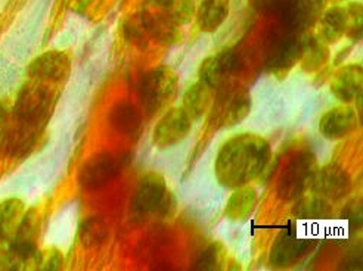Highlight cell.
<instances>
[{
    "label": "cell",
    "instance_id": "cell-1",
    "mask_svg": "<svg viewBox=\"0 0 363 271\" xmlns=\"http://www.w3.org/2000/svg\"><path fill=\"white\" fill-rule=\"evenodd\" d=\"M272 156L270 143L254 133H240L226 140L214 162V174L220 186L237 189L256 180Z\"/></svg>",
    "mask_w": 363,
    "mask_h": 271
},
{
    "label": "cell",
    "instance_id": "cell-2",
    "mask_svg": "<svg viewBox=\"0 0 363 271\" xmlns=\"http://www.w3.org/2000/svg\"><path fill=\"white\" fill-rule=\"evenodd\" d=\"M179 88L177 72L170 67H158L145 74L139 87V96L145 113L150 117L164 111L176 99Z\"/></svg>",
    "mask_w": 363,
    "mask_h": 271
},
{
    "label": "cell",
    "instance_id": "cell-3",
    "mask_svg": "<svg viewBox=\"0 0 363 271\" xmlns=\"http://www.w3.org/2000/svg\"><path fill=\"white\" fill-rule=\"evenodd\" d=\"M318 158L312 151H301L289 159L277 183V195L285 202L297 201L312 186Z\"/></svg>",
    "mask_w": 363,
    "mask_h": 271
},
{
    "label": "cell",
    "instance_id": "cell-4",
    "mask_svg": "<svg viewBox=\"0 0 363 271\" xmlns=\"http://www.w3.org/2000/svg\"><path fill=\"white\" fill-rule=\"evenodd\" d=\"M52 103L53 93L49 86L43 83H28L18 93L13 115L16 120L43 127L50 114Z\"/></svg>",
    "mask_w": 363,
    "mask_h": 271
},
{
    "label": "cell",
    "instance_id": "cell-5",
    "mask_svg": "<svg viewBox=\"0 0 363 271\" xmlns=\"http://www.w3.org/2000/svg\"><path fill=\"white\" fill-rule=\"evenodd\" d=\"M304 39L306 33H293L285 30L282 34H279L272 43L267 53V71L275 74L278 79H284L300 62Z\"/></svg>",
    "mask_w": 363,
    "mask_h": 271
},
{
    "label": "cell",
    "instance_id": "cell-6",
    "mask_svg": "<svg viewBox=\"0 0 363 271\" xmlns=\"http://www.w3.org/2000/svg\"><path fill=\"white\" fill-rule=\"evenodd\" d=\"M124 158L113 152H99L90 156L79 173V183L84 190L95 192L110 185L121 173Z\"/></svg>",
    "mask_w": 363,
    "mask_h": 271
},
{
    "label": "cell",
    "instance_id": "cell-7",
    "mask_svg": "<svg viewBox=\"0 0 363 271\" xmlns=\"http://www.w3.org/2000/svg\"><path fill=\"white\" fill-rule=\"evenodd\" d=\"M42 220L38 209L31 208L23 217V220L18 226L13 238L9 242V250L21 263L23 270L28 265L35 268V257H38V241L40 236Z\"/></svg>",
    "mask_w": 363,
    "mask_h": 271
},
{
    "label": "cell",
    "instance_id": "cell-8",
    "mask_svg": "<svg viewBox=\"0 0 363 271\" xmlns=\"http://www.w3.org/2000/svg\"><path fill=\"white\" fill-rule=\"evenodd\" d=\"M166 178L160 173L151 171L145 174L136 185L132 196L130 209L136 215H147L154 211H161L167 200Z\"/></svg>",
    "mask_w": 363,
    "mask_h": 271
},
{
    "label": "cell",
    "instance_id": "cell-9",
    "mask_svg": "<svg viewBox=\"0 0 363 271\" xmlns=\"http://www.w3.org/2000/svg\"><path fill=\"white\" fill-rule=\"evenodd\" d=\"M192 130V120L184 108H169L157 121L152 142L158 149H169L185 140Z\"/></svg>",
    "mask_w": 363,
    "mask_h": 271
},
{
    "label": "cell",
    "instance_id": "cell-10",
    "mask_svg": "<svg viewBox=\"0 0 363 271\" xmlns=\"http://www.w3.org/2000/svg\"><path fill=\"white\" fill-rule=\"evenodd\" d=\"M325 0H284L277 15H279L285 30L307 33L322 13Z\"/></svg>",
    "mask_w": 363,
    "mask_h": 271
},
{
    "label": "cell",
    "instance_id": "cell-11",
    "mask_svg": "<svg viewBox=\"0 0 363 271\" xmlns=\"http://www.w3.org/2000/svg\"><path fill=\"white\" fill-rule=\"evenodd\" d=\"M241 69L240 55L232 49H225L208 57L199 67V80L210 88H219Z\"/></svg>",
    "mask_w": 363,
    "mask_h": 271
},
{
    "label": "cell",
    "instance_id": "cell-12",
    "mask_svg": "<svg viewBox=\"0 0 363 271\" xmlns=\"http://www.w3.org/2000/svg\"><path fill=\"white\" fill-rule=\"evenodd\" d=\"M311 189L313 193L325 197L330 202L340 201L350 193L352 178L340 164L331 162V164H326L320 168L318 167Z\"/></svg>",
    "mask_w": 363,
    "mask_h": 271
},
{
    "label": "cell",
    "instance_id": "cell-13",
    "mask_svg": "<svg viewBox=\"0 0 363 271\" xmlns=\"http://www.w3.org/2000/svg\"><path fill=\"white\" fill-rule=\"evenodd\" d=\"M71 72V58L61 50H48L34 58L27 74L38 81H64Z\"/></svg>",
    "mask_w": 363,
    "mask_h": 271
},
{
    "label": "cell",
    "instance_id": "cell-14",
    "mask_svg": "<svg viewBox=\"0 0 363 271\" xmlns=\"http://www.w3.org/2000/svg\"><path fill=\"white\" fill-rule=\"evenodd\" d=\"M359 127V118L354 108L340 105L326 111L319 120V133L326 140H341L353 134Z\"/></svg>",
    "mask_w": 363,
    "mask_h": 271
},
{
    "label": "cell",
    "instance_id": "cell-15",
    "mask_svg": "<svg viewBox=\"0 0 363 271\" xmlns=\"http://www.w3.org/2000/svg\"><path fill=\"white\" fill-rule=\"evenodd\" d=\"M311 241L300 238L291 229L282 230L270 249V264L277 268H284L297 263L311 248Z\"/></svg>",
    "mask_w": 363,
    "mask_h": 271
},
{
    "label": "cell",
    "instance_id": "cell-16",
    "mask_svg": "<svg viewBox=\"0 0 363 271\" xmlns=\"http://www.w3.org/2000/svg\"><path fill=\"white\" fill-rule=\"evenodd\" d=\"M363 69L359 64H347L341 67L333 76L330 88L337 100L344 105L353 103L362 96Z\"/></svg>",
    "mask_w": 363,
    "mask_h": 271
},
{
    "label": "cell",
    "instance_id": "cell-17",
    "mask_svg": "<svg viewBox=\"0 0 363 271\" xmlns=\"http://www.w3.org/2000/svg\"><path fill=\"white\" fill-rule=\"evenodd\" d=\"M259 204L257 190L245 185L233 189V193L226 202L225 217L230 221H245L256 211Z\"/></svg>",
    "mask_w": 363,
    "mask_h": 271
},
{
    "label": "cell",
    "instance_id": "cell-18",
    "mask_svg": "<svg viewBox=\"0 0 363 271\" xmlns=\"http://www.w3.org/2000/svg\"><path fill=\"white\" fill-rule=\"evenodd\" d=\"M229 0H201L195 11V20L199 30L216 33L228 20Z\"/></svg>",
    "mask_w": 363,
    "mask_h": 271
},
{
    "label": "cell",
    "instance_id": "cell-19",
    "mask_svg": "<svg viewBox=\"0 0 363 271\" xmlns=\"http://www.w3.org/2000/svg\"><path fill=\"white\" fill-rule=\"evenodd\" d=\"M40 125L16 120V122L12 127H9L8 134L5 136L6 149L12 156L26 155L34 146L35 140H38L40 134Z\"/></svg>",
    "mask_w": 363,
    "mask_h": 271
},
{
    "label": "cell",
    "instance_id": "cell-20",
    "mask_svg": "<svg viewBox=\"0 0 363 271\" xmlns=\"http://www.w3.org/2000/svg\"><path fill=\"white\" fill-rule=\"evenodd\" d=\"M319 33L320 39L326 45L338 43L347 30V15L344 6H331L322 11L319 16Z\"/></svg>",
    "mask_w": 363,
    "mask_h": 271
},
{
    "label": "cell",
    "instance_id": "cell-21",
    "mask_svg": "<svg viewBox=\"0 0 363 271\" xmlns=\"http://www.w3.org/2000/svg\"><path fill=\"white\" fill-rule=\"evenodd\" d=\"M110 125L116 132L127 137H133L140 133L142 115L133 103L121 100L113 106L110 113Z\"/></svg>",
    "mask_w": 363,
    "mask_h": 271
},
{
    "label": "cell",
    "instance_id": "cell-22",
    "mask_svg": "<svg viewBox=\"0 0 363 271\" xmlns=\"http://www.w3.org/2000/svg\"><path fill=\"white\" fill-rule=\"evenodd\" d=\"M26 214V205L20 197H8L0 202V245L9 243Z\"/></svg>",
    "mask_w": 363,
    "mask_h": 271
},
{
    "label": "cell",
    "instance_id": "cell-23",
    "mask_svg": "<svg viewBox=\"0 0 363 271\" xmlns=\"http://www.w3.org/2000/svg\"><path fill=\"white\" fill-rule=\"evenodd\" d=\"M331 52L330 46L316 35H306L303 52H301V68L304 72H318L330 62Z\"/></svg>",
    "mask_w": 363,
    "mask_h": 271
},
{
    "label": "cell",
    "instance_id": "cell-24",
    "mask_svg": "<svg viewBox=\"0 0 363 271\" xmlns=\"http://www.w3.org/2000/svg\"><path fill=\"white\" fill-rule=\"evenodd\" d=\"M182 103V108L192 121H201L210 110L211 88L199 80L186 90Z\"/></svg>",
    "mask_w": 363,
    "mask_h": 271
},
{
    "label": "cell",
    "instance_id": "cell-25",
    "mask_svg": "<svg viewBox=\"0 0 363 271\" xmlns=\"http://www.w3.org/2000/svg\"><path fill=\"white\" fill-rule=\"evenodd\" d=\"M145 15H147L148 31L152 40L164 46H173L182 40L180 25L172 21L166 13L158 15L145 12Z\"/></svg>",
    "mask_w": 363,
    "mask_h": 271
},
{
    "label": "cell",
    "instance_id": "cell-26",
    "mask_svg": "<svg viewBox=\"0 0 363 271\" xmlns=\"http://www.w3.org/2000/svg\"><path fill=\"white\" fill-rule=\"evenodd\" d=\"M291 214L297 220H325L331 217L333 207L328 200L318 196L316 193H304L296 201Z\"/></svg>",
    "mask_w": 363,
    "mask_h": 271
},
{
    "label": "cell",
    "instance_id": "cell-27",
    "mask_svg": "<svg viewBox=\"0 0 363 271\" xmlns=\"http://www.w3.org/2000/svg\"><path fill=\"white\" fill-rule=\"evenodd\" d=\"M110 238V229L102 217H86L79 227V239L86 249H96L106 243Z\"/></svg>",
    "mask_w": 363,
    "mask_h": 271
},
{
    "label": "cell",
    "instance_id": "cell-28",
    "mask_svg": "<svg viewBox=\"0 0 363 271\" xmlns=\"http://www.w3.org/2000/svg\"><path fill=\"white\" fill-rule=\"evenodd\" d=\"M251 113V96L247 90L235 93L225 105L223 115L220 117V127L230 129L241 124Z\"/></svg>",
    "mask_w": 363,
    "mask_h": 271
},
{
    "label": "cell",
    "instance_id": "cell-29",
    "mask_svg": "<svg viewBox=\"0 0 363 271\" xmlns=\"http://www.w3.org/2000/svg\"><path fill=\"white\" fill-rule=\"evenodd\" d=\"M123 34L124 39L135 45L139 49H145L150 43V31L147 24V15L145 12H140L138 15L129 16L123 24Z\"/></svg>",
    "mask_w": 363,
    "mask_h": 271
},
{
    "label": "cell",
    "instance_id": "cell-30",
    "mask_svg": "<svg viewBox=\"0 0 363 271\" xmlns=\"http://www.w3.org/2000/svg\"><path fill=\"white\" fill-rule=\"evenodd\" d=\"M225 248L220 242H213L210 243L203 252L199 258L195 263V270H201V271H214V270H220L225 263Z\"/></svg>",
    "mask_w": 363,
    "mask_h": 271
},
{
    "label": "cell",
    "instance_id": "cell-31",
    "mask_svg": "<svg viewBox=\"0 0 363 271\" xmlns=\"http://www.w3.org/2000/svg\"><path fill=\"white\" fill-rule=\"evenodd\" d=\"M162 9L170 20L180 27L189 24L195 18L196 11L194 0H170Z\"/></svg>",
    "mask_w": 363,
    "mask_h": 271
},
{
    "label": "cell",
    "instance_id": "cell-32",
    "mask_svg": "<svg viewBox=\"0 0 363 271\" xmlns=\"http://www.w3.org/2000/svg\"><path fill=\"white\" fill-rule=\"evenodd\" d=\"M346 8L347 15V30L346 38H349L353 43H357L363 34V8L360 2H352Z\"/></svg>",
    "mask_w": 363,
    "mask_h": 271
},
{
    "label": "cell",
    "instance_id": "cell-33",
    "mask_svg": "<svg viewBox=\"0 0 363 271\" xmlns=\"http://www.w3.org/2000/svg\"><path fill=\"white\" fill-rule=\"evenodd\" d=\"M64 265L62 252L57 248H49L43 252H38L35 257V268L43 271H57Z\"/></svg>",
    "mask_w": 363,
    "mask_h": 271
},
{
    "label": "cell",
    "instance_id": "cell-34",
    "mask_svg": "<svg viewBox=\"0 0 363 271\" xmlns=\"http://www.w3.org/2000/svg\"><path fill=\"white\" fill-rule=\"evenodd\" d=\"M250 6L263 15H277L284 0H248Z\"/></svg>",
    "mask_w": 363,
    "mask_h": 271
},
{
    "label": "cell",
    "instance_id": "cell-35",
    "mask_svg": "<svg viewBox=\"0 0 363 271\" xmlns=\"http://www.w3.org/2000/svg\"><path fill=\"white\" fill-rule=\"evenodd\" d=\"M12 270H23L21 263L16 260V257L9 250L0 249V271H12Z\"/></svg>",
    "mask_w": 363,
    "mask_h": 271
},
{
    "label": "cell",
    "instance_id": "cell-36",
    "mask_svg": "<svg viewBox=\"0 0 363 271\" xmlns=\"http://www.w3.org/2000/svg\"><path fill=\"white\" fill-rule=\"evenodd\" d=\"M9 114H11V106H9V102L6 100H0V130H2L6 122H8V118H9Z\"/></svg>",
    "mask_w": 363,
    "mask_h": 271
},
{
    "label": "cell",
    "instance_id": "cell-37",
    "mask_svg": "<svg viewBox=\"0 0 363 271\" xmlns=\"http://www.w3.org/2000/svg\"><path fill=\"white\" fill-rule=\"evenodd\" d=\"M349 50H352V47H346V49H344V50H342V52H341V53H344V55H342V57H347V55H349V53H347V52H349ZM334 64H335V65H338V64H341V58H340V55H338V57H337V58H335V61H334Z\"/></svg>",
    "mask_w": 363,
    "mask_h": 271
},
{
    "label": "cell",
    "instance_id": "cell-38",
    "mask_svg": "<svg viewBox=\"0 0 363 271\" xmlns=\"http://www.w3.org/2000/svg\"><path fill=\"white\" fill-rule=\"evenodd\" d=\"M154 2L158 5V6H161V8H164L169 2H170V0H154Z\"/></svg>",
    "mask_w": 363,
    "mask_h": 271
}]
</instances>
